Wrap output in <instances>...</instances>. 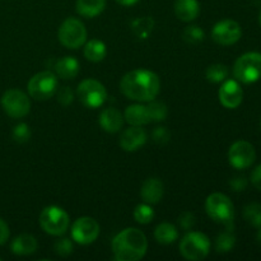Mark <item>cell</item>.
I'll return each instance as SVG.
<instances>
[{"instance_id": "obj_3", "label": "cell", "mask_w": 261, "mask_h": 261, "mask_svg": "<svg viewBox=\"0 0 261 261\" xmlns=\"http://www.w3.org/2000/svg\"><path fill=\"white\" fill-rule=\"evenodd\" d=\"M233 75L239 82L251 84L261 78V54L246 53L237 59L233 66Z\"/></svg>"}, {"instance_id": "obj_23", "label": "cell", "mask_w": 261, "mask_h": 261, "mask_svg": "<svg viewBox=\"0 0 261 261\" xmlns=\"http://www.w3.org/2000/svg\"><path fill=\"white\" fill-rule=\"evenodd\" d=\"M154 237L160 244L171 245L177 240V228L171 223H161L158 224L157 228H155Z\"/></svg>"}, {"instance_id": "obj_12", "label": "cell", "mask_w": 261, "mask_h": 261, "mask_svg": "<svg viewBox=\"0 0 261 261\" xmlns=\"http://www.w3.org/2000/svg\"><path fill=\"white\" fill-rule=\"evenodd\" d=\"M99 236V224L91 217H82L71 227V237L81 245H89Z\"/></svg>"}, {"instance_id": "obj_15", "label": "cell", "mask_w": 261, "mask_h": 261, "mask_svg": "<svg viewBox=\"0 0 261 261\" xmlns=\"http://www.w3.org/2000/svg\"><path fill=\"white\" fill-rule=\"evenodd\" d=\"M147 142V133L140 126H132L124 130L120 137V147L126 152H135Z\"/></svg>"}, {"instance_id": "obj_16", "label": "cell", "mask_w": 261, "mask_h": 261, "mask_svg": "<svg viewBox=\"0 0 261 261\" xmlns=\"http://www.w3.org/2000/svg\"><path fill=\"white\" fill-rule=\"evenodd\" d=\"M98 122L105 132L114 134V133L121 130L122 125H124V119H122V115L119 110L109 107L101 112Z\"/></svg>"}, {"instance_id": "obj_8", "label": "cell", "mask_w": 261, "mask_h": 261, "mask_svg": "<svg viewBox=\"0 0 261 261\" xmlns=\"http://www.w3.org/2000/svg\"><path fill=\"white\" fill-rule=\"evenodd\" d=\"M59 41L68 48H79L86 43L87 30L83 22L76 18H68L59 28Z\"/></svg>"}, {"instance_id": "obj_13", "label": "cell", "mask_w": 261, "mask_h": 261, "mask_svg": "<svg viewBox=\"0 0 261 261\" xmlns=\"http://www.w3.org/2000/svg\"><path fill=\"white\" fill-rule=\"evenodd\" d=\"M242 31L239 23L232 19H224L217 23L212 30V38L221 46H229L241 38Z\"/></svg>"}, {"instance_id": "obj_37", "label": "cell", "mask_w": 261, "mask_h": 261, "mask_svg": "<svg viewBox=\"0 0 261 261\" xmlns=\"http://www.w3.org/2000/svg\"><path fill=\"white\" fill-rule=\"evenodd\" d=\"M9 239V227L0 218V245H4Z\"/></svg>"}, {"instance_id": "obj_11", "label": "cell", "mask_w": 261, "mask_h": 261, "mask_svg": "<svg viewBox=\"0 0 261 261\" xmlns=\"http://www.w3.org/2000/svg\"><path fill=\"white\" fill-rule=\"evenodd\" d=\"M255 158H256V153H255L254 147L246 140H239L229 148V163L232 167L237 170H245L250 167L255 162Z\"/></svg>"}, {"instance_id": "obj_29", "label": "cell", "mask_w": 261, "mask_h": 261, "mask_svg": "<svg viewBox=\"0 0 261 261\" xmlns=\"http://www.w3.org/2000/svg\"><path fill=\"white\" fill-rule=\"evenodd\" d=\"M234 242H236V237L233 236L231 231L223 232V233L219 234L217 237L216 241V250L219 254H223V252H228L233 249Z\"/></svg>"}, {"instance_id": "obj_42", "label": "cell", "mask_w": 261, "mask_h": 261, "mask_svg": "<svg viewBox=\"0 0 261 261\" xmlns=\"http://www.w3.org/2000/svg\"><path fill=\"white\" fill-rule=\"evenodd\" d=\"M259 19H260V24H261V13H260V18H259Z\"/></svg>"}, {"instance_id": "obj_28", "label": "cell", "mask_w": 261, "mask_h": 261, "mask_svg": "<svg viewBox=\"0 0 261 261\" xmlns=\"http://www.w3.org/2000/svg\"><path fill=\"white\" fill-rule=\"evenodd\" d=\"M244 218L251 226L256 227V228H261V204H249L244 209Z\"/></svg>"}, {"instance_id": "obj_2", "label": "cell", "mask_w": 261, "mask_h": 261, "mask_svg": "<svg viewBox=\"0 0 261 261\" xmlns=\"http://www.w3.org/2000/svg\"><path fill=\"white\" fill-rule=\"evenodd\" d=\"M148 249L145 234L137 228H126L112 240V252L117 261H137L144 257Z\"/></svg>"}, {"instance_id": "obj_4", "label": "cell", "mask_w": 261, "mask_h": 261, "mask_svg": "<svg viewBox=\"0 0 261 261\" xmlns=\"http://www.w3.org/2000/svg\"><path fill=\"white\" fill-rule=\"evenodd\" d=\"M205 209L208 216L213 221L218 222V223H223L228 228L232 226L234 217V208L228 196L221 193L212 194L206 199Z\"/></svg>"}, {"instance_id": "obj_9", "label": "cell", "mask_w": 261, "mask_h": 261, "mask_svg": "<svg viewBox=\"0 0 261 261\" xmlns=\"http://www.w3.org/2000/svg\"><path fill=\"white\" fill-rule=\"evenodd\" d=\"M76 94L82 103L88 109H97L107 99V91L102 83L96 79H86L76 89Z\"/></svg>"}, {"instance_id": "obj_41", "label": "cell", "mask_w": 261, "mask_h": 261, "mask_svg": "<svg viewBox=\"0 0 261 261\" xmlns=\"http://www.w3.org/2000/svg\"><path fill=\"white\" fill-rule=\"evenodd\" d=\"M256 239H257V241H259V244H261V229L259 231V233H257Z\"/></svg>"}, {"instance_id": "obj_35", "label": "cell", "mask_w": 261, "mask_h": 261, "mask_svg": "<svg viewBox=\"0 0 261 261\" xmlns=\"http://www.w3.org/2000/svg\"><path fill=\"white\" fill-rule=\"evenodd\" d=\"M153 139L158 144H166L170 140V132L166 127H155L153 130Z\"/></svg>"}, {"instance_id": "obj_40", "label": "cell", "mask_w": 261, "mask_h": 261, "mask_svg": "<svg viewBox=\"0 0 261 261\" xmlns=\"http://www.w3.org/2000/svg\"><path fill=\"white\" fill-rule=\"evenodd\" d=\"M120 5H124V7H132V5L137 4L139 0H116Z\"/></svg>"}, {"instance_id": "obj_19", "label": "cell", "mask_w": 261, "mask_h": 261, "mask_svg": "<svg viewBox=\"0 0 261 261\" xmlns=\"http://www.w3.org/2000/svg\"><path fill=\"white\" fill-rule=\"evenodd\" d=\"M175 13L180 20L191 22L200 13V5L198 0H177L175 3Z\"/></svg>"}, {"instance_id": "obj_14", "label": "cell", "mask_w": 261, "mask_h": 261, "mask_svg": "<svg viewBox=\"0 0 261 261\" xmlns=\"http://www.w3.org/2000/svg\"><path fill=\"white\" fill-rule=\"evenodd\" d=\"M244 99V91L239 82L229 79L219 89V101L226 109H237Z\"/></svg>"}, {"instance_id": "obj_25", "label": "cell", "mask_w": 261, "mask_h": 261, "mask_svg": "<svg viewBox=\"0 0 261 261\" xmlns=\"http://www.w3.org/2000/svg\"><path fill=\"white\" fill-rule=\"evenodd\" d=\"M153 25H154V22H153L152 18L149 17H143L138 18L133 22L132 27L133 31H134L135 35L139 38H147L148 36L150 35L153 30Z\"/></svg>"}, {"instance_id": "obj_31", "label": "cell", "mask_w": 261, "mask_h": 261, "mask_svg": "<svg viewBox=\"0 0 261 261\" xmlns=\"http://www.w3.org/2000/svg\"><path fill=\"white\" fill-rule=\"evenodd\" d=\"M182 37L190 45H198L204 41V32L199 25H189L184 31Z\"/></svg>"}, {"instance_id": "obj_38", "label": "cell", "mask_w": 261, "mask_h": 261, "mask_svg": "<svg viewBox=\"0 0 261 261\" xmlns=\"http://www.w3.org/2000/svg\"><path fill=\"white\" fill-rule=\"evenodd\" d=\"M251 182L257 190L261 191V165L257 166L251 173Z\"/></svg>"}, {"instance_id": "obj_33", "label": "cell", "mask_w": 261, "mask_h": 261, "mask_svg": "<svg viewBox=\"0 0 261 261\" xmlns=\"http://www.w3.org/2000/svg\"><path fill=\"white\" fill-rule=\"evenodd\" d=\"M54 250H55V252L58 255L66 257L73 252V244H71L70 240L68 239L59 240V241H56L55 245H54Z\"/></svg>"}, {"instance_id": "obj_21", "label": "cell", "mask_w": 261, "mask_h": 261, "mask_svg": "<svg viewBox=\"0 0 261 261\" xmlns=\"http://www.w3.org/2000/svg\"><path fill=\"white\" fill-rule=\"evenodd\" d=\"M37 240L31 234H20L15 237L14 241L12 242V251L13 254L19 255V256H25L31 255L37 250Z\"/></svg>"}, {"instance_id": "obj_39", "label": "cell", "mask_w": 261, "mask_h": 261, "mask_svg": "<svg viewBox=\"0 0 261 261\" xmlns=\"http://www.w3.org/2000/svg\"><path fill=\"white\" fill-rule=\"evenodd\" d=\"M246 178L245 177H236L229 182L231 188L233 189L234 191H242L245 188H246Z\"/></svg>"}, {"instance_id": "obj_6", "label": "cell", "mask_w": 261, "mask_h": 261, "mask_svg": "<svg viewBox=\"0 0 261 261\" xmlns=\"http://www.w3.org/2000/svg\"><path fill=\"white\" fill-rule=\"evenodd\" d=\"M58 91V78L50 70L35 74L28 82V92L31 97L38 101L51 98Z\"/></svg>"}, {"instance_id": "obj_7", "label": "cell", "mask_w": 261, "mask_h": 261, "mask_svg": "<svg viewBox=\"0 0 261 261\" xmlns=\"http://www.w3.org/2000/svg\"><path fill=\"white\" fill-rule=\"evenodd\" d=\"M69 216L59 206H47L40 216V224L43 231L53 236H61L69 228Z\"/></svg>"}, {"instance_id": "obj_18", "label": "cell", "mask_w": 261, "mask_h": 261, "mask_svg": "<svg viewBox=\"0 0 261 261\" xmlns=\"http://www.w3.org/2000/svg\"><path fill=\"white\" fill-rule=\"evenodd\" d=\"M55 73L63 79H73L78 75L79 69V61L73 56H64V58L59 59L55 63Z\"/></svg>"}, {"instance_id": "obj_20", "label": "cell", "mask_w": 261, "mask_h": 261, "mask_svg": "<svg viewBox=\"0 0 261 261\" xmlns=\"http://www.w3.org/2000/svg\"><path fill=\"white\" fill-rule=\"evenodd\" d=\"M125 120L132 126H142L150 122L149 112L144 105H132L125 111Z\"/></svg>"}, {"instance_id": "obj_30", "label": "cell", "mask_w": 261, "mask_h": 261, "mask_svg": "<svg viewBox=\"0 0 261 261\" xmlns=\"http://www.w3.org/2000/svg\"><path fill=\"white\" fill-rule=\"evenodd\" d=\"M134 218L138 223L140 224H148L153 221L154 218V211L152 206L145 204H139L134 211Z\"/></svg>"}, {"instance_id": "obj_32", "label": "cell", "mask_w": 261, "mask_h": 261, "mask_svg": "<svg viewBox=\"0 0 261 261\" xmlns=\"http://www.w3.org/2000/svg\"><path fill=\"white\" fill-rule=\"evenodd\" d=\"M13 139L18 143H25L31 139V129L27 124H18L13 130Z\"/></svg>"}, {"instance_id": "obj_26", "label": "cell", "mask_w": 261, "mask_h": 261, "mask_svg": "<svg viewBox=\"0 0 261 261\" xmlns=\"http://www.w3.org/2000/svg\"><path fill=\"white\" fill-rule=\"evenodd\" d=\"M148 112H149L150 122H160L167 117L168 110L163 102L149 101V105H147Z\"/></svg>"}, {"instance_id": "obj_1", "label": "cell", "mask_w": 261, "mask_h": 261, "mask_svg": "<svg viewBox=\"0 0 261 261\" xmlns=\"http://www.w3.org/2000/svg\"><path fill=\"white\" fill-rule=\"evenodd\" d=\"M120 88L124 96L133 101L149 102L158 96L161 81L158 75L147 69L132 70L122 76Z\"/></svg>"}, {"instance_id": "obj_24", "label": "cell", "mask_w": 261, "mask_h": 261, "mask_svg": "<svg viewBox=\"0 0 261 261\" xmlns=\"http://www.w3.org/2000/svg\"><path fill=\"white\" fill-rule=\"evenodd\" d=\"M106 54V45H105L102 41L91 40L89 42L86 43V47H84V56H86L89 61L99 63V61L103 60Z\"/></svg>"}, {"instance_id": "obj_22", "label": "cell", "mask_w": 261, "mask_h": 261, "mask_svg": "<svg viewBox=\"0 0 261 261\" xmlns=\"http://www.w3.org/2000/svg\"><path fill=\"white\" fill-rule=\"evenodd\" d=\"M106 7V0H76L75 9L82 17L94 18L101 14Z\"/></svg>"}, {"instance_id": "obj_5", "label": "cell", "mask_w": 261, "mask_h": 261, "mask_svg": "<svg viewBox=\"0 0 261 261\" xmlns=\"http://www.w3.org/2000/svg\"><path fill=\"white\" fill-rule=\"evenodd\" d=\"M211 241L201 232H189L180 244V252L186 260L199 261L208 256Z\"/></svg>"}, {"instance_id": "obj_43", "label": "cell", "mask_w": 261, "mask_h": 261, "mask_svg": "<svg viewBox=\"0 0 261 261\" xmlns=\"http://www.w3.org/2000/svg\"><path fill=\"white\" fill-rule=\"evenodd\" d=\"M0 260H2V259H0Z\"/></svg>"}, {"instance_id": "obj_10", "label": "cell", "mask_w": 261, "mask_h": 261, "mask_svg": "<svg viewBox=\"0 0 261 261\" xmlns=\"http://www.w3.org/2000/svg\"><path fill=\"white\" fill-rule=\"evenodd\" d=\"M2 106L8 116L20 119L30 112L31 102L24 92L19 89H8L2 97Z\"/></svg>"}, {"instance_id": "obj_36", "label": "cell", "mask_w": 261, "mask_h": 261, "mask_svg": "<svg viewBox=\"0 0 261 261\" xmlns=\"http://www.w3.org/2000/svg\"><path fill=\"white\" fill-rule=\"evenodd\" d=\"M178 222H180L181 227L184 229H190L195 224V217L190 212H184L180 216V218H178Z\"/></svg>"}, {"instance_id": "obj_34", "label": "cell", "mask_w": 261, "mask_h": 261, "mask_svg": "<svg viewBox=\"0 0 261 261\" xmlns=\"http://www.w3.org/2000/svg\"><path fill=\"white\" fill-rule=\"evenodd\" d=\"M73 99H74L73 91H71L69 87H63V88L59 89L58 101L60 102L61 105H64V106H68V105H70L71 102H73Z\"/></svg>"}, {"instance_id": "obj_27", "label": "cell", "mask_w": 261, "mask_h": 261, "mask_svg": "<svg viewBox=\"0 0 261 261\" xmlns=\"http://www.w3.org/2000/svg\"><path fill=\"white\" fill-rule=\"evenodd\" d=\"M228 76V68L223 64H213L206 69V79L212 83H221Z\"/></svg>"}, {"instance_id": "obj_17", "label": "cell", "mask_w": 261, "mask_h": 261, "mask_svg": "<svg viewBox=\"0 0 261 261\" xmlns=\"http://www.w3.org/2000/svg\"><path fill=\"white\" fill-rule=\"evenodd\" d=\"M140 196L147 204H157L163 196V184L158 178H148L142 186Z\"/></svg>"}]
</instances>
